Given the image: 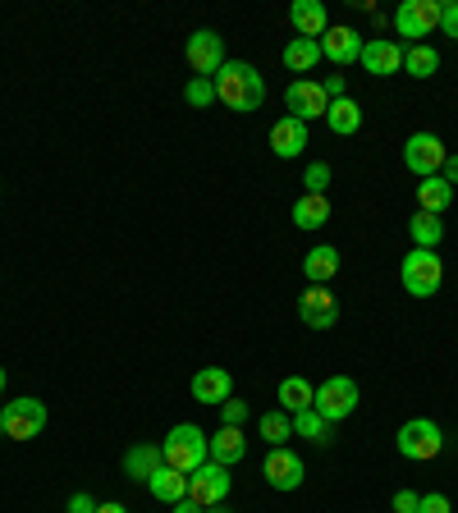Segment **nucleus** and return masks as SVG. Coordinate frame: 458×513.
Here are the masks:
<instances>
[{
  "mask_svg": "<svg viewBox=\"0 0 458 513\" xmlns=\"http://www.w3.org/2000/svg\"><path fill=\"white\" fill-rule=\"evenodd\" d=\"M303 184H307V193H321V197H326V188H330V165H326V161H312V165H307V179H303Z\"/></svg>",
  "mask_w": 458,
  "mask_h": 513,
  "instance_id": "33",
  "label": "nucleus"
},
{
  "mask_svg": "<svg viewBox=\"0 0 458 513\" xmlns=\"http://www.w3.org/2000/svg\"><path fill=\"white\" fill-rule=\"evenodd\" d=\"M262 440L266 445H289V436H294V422H289V413H284V408H271V413H262Z\"/></svg>",
  "mask_w": 458,
  "mask_h": 513,
  "instance_id": "31",
  "label": "nucleus"
},
{
  "mask_svg": "<svg viewBox=\"0 0 458 513\" xmlns=\"http://www.w3.org/2000/svg\"><path fill=\"white\" fill-rule=\"evenodd\" d=\"M326 106H330V97L321 92V83H312V78H294V83L284 88V110L303 124L326 120Z\"/></svg>",
  "mask_w": 458,
  "mask_h": 513,
  "instance_id": "11",
  "label": "nucleus"
},
{
  "mask_svg": "<svg viewBox=\"0 0 458 513\" xmlns=\"http://www.w3.org/2000/svg\"><path fill=\"white\" fill-rule=\"evenodd\" d=\"M147 491H152L156 500H165V504H179V500L188 495V477H184V472H175V468H165V463H161V468H156L152 477H147Z\"/></svg>",
  "mask_w": 458,
  "mask_h": 513,
  "instance_id": "24",
  "label": "nucleus"
},
{
  "mask_svg": "<svg viewBox=\"0 0 458 513\" xmlns=\"http://www.w3.org/2000/svg\"><path fill=\"white\" fill-rule=\"evenodd\" d=\"M394 449H399L408 463H431V459H440V449H445V431H440L431 417H413V422L399 426Z\"/></svg>",
  "mask_w": 458,
  "mask_h": 513,
  "instance_id": "3",
  "label": "nucleus"
},
{
  "mask_svg": "<svg viewBox=\"0 0 458 513\" xmlns=\"http://www.w3.org/2000/svg\"><path fill=\"white\" fill-rule=\"evenodd\" d=\"M161 463H165L161 445H152V440H147V445H133L129 454H124V477H129V481H142V486H147V477H152Z\"/></svg>",
  "mask_w": 458,
  "mask_h": 513,
  "instance_id": "20",
  "label": "nucleus"
},
{
  "mask_svg": "<svg viewBox=\"0 0 458 513\" xmlns=\"http://www.w3.org/2000/svg\"><path fill=\"white\" fill-rule=\"evenodd\" d=\"M207 454L220 468H234V463L248 454V440H243V426H220L216 436H207Z\"/></svg>",
  "mask_w": 458,
  "mask_h": 513,
  "instance_id": "19",
  "label": "nucleus"
},
{
  "mask_svg": "<svg viewBox=\"0 0 458 513\" xmlns=\"http://www.w3.org/2000/svg\"><path fill=\"white\" fill-rule=\"evenodd\" d=\"M362 42L367 37L358 33V28H349V23H330L326 33H321V60H330L335 69H344V65H353V60H362Z\"/></svg>",
  "mask_w": 458,
  "mask_h": 513,
  "instance_id": "13",
  "label": "nucleus"
},
{
  "mask_svg": "<svg viewBox=\"0 0 458 513\" xmlns=\"http://www.w3.org/2000/svg\"><path fill=\"white\" fill-rule=\"evenodd\" d=\"M184 60H188V69H193V78H216V69L225 65V42H220V33L197 28L184 46Z\"/></svg>",
  "mask_w": 458,
  "mask_h": 513,
  "instance_id": "10",
  "label": "nucleus"
},
{
  "mask_svg": "<svg viewBox=\"0 0 458 513\" xmlns=\"http://www.w3.org/2000/svg\"><path fill=\"white\" fill-rule=\"evenodd\" d=\"M248 422V404L243 399H225L220 404V426H243Z\"/></svg>",
  "mask_w": 458,
  "mask_h": 513,
  "instance_id": "34",
  "label": "nucleus"
},
{
  "mask_svg": "<svg viewBox=\"0 0 458 513\" xmlns=\"http://www.w3.org/2000/svg\"><path fill=\"white\" fill-rule=\"evenodd\" d=\"M303 275L307 284H326L339 275V248H330V243H321V248H312L303 257Z\"/></svg>",
  "mask_w": 458,
  "mask_h": 513,
  "instance_id": "23",
  "label": "nucleus"
},
{
  "mask_svg": "<svg viewBox=\"0 0 458 513\" xmlns=\"http://www.w3.org/2000/svg\"><path fill=\"white\" fill-rule=\"evenodd\" d=\"M307 147V124L294 120V115H284V120H275L271 129V152L280 156V161H294V156H303Z\"/></svg>",
  "mask_w": 458,
  "mask_h": 513,
  "instance_id": "18",
  "label": "nucleus"
},
{
  "mask_svg": "<svg viewBox=\"0 0 458 513\" xmlns=\"http://www.w3.org/2000/svg\"><path fill=\"white\" fill-rule=\"evenodd\" d=\"M417 500H422V495L417 491H394V513H417Z\"/></svg>",
  "mask_w": 458,
  "mask_h": 513,
  "instance_id": "38",
  "label": "nucleus"
},
{
  "mask_svg": "<svg viewBox=\"0 0 458 513\" xmlns=\"http://www.w3.org/2000/svg\"><path fill=\"white\" fill-rule=\"evenodd\" d=\"M161 454H165V468L184 472V477H193V472L211 459V454H207V436H202V426H193V422L170 426V436L161 440Z\"/></svg>",
  "mask_w": 458,
  "mask_h": 513,
  "instance_id": "2",
  "label": "nucleus"
},
{
  "mask_svg": "<svg viewBox=\"0 0 458 513\" xmlns=\"http://www.w3.org/2000/svg\"><path fill=\"white\" fill-rule=\"evenodd\" d=\"M275 399H280L284 413H303V408H312V399H317V385L303 381V376H284Z\"/></svg>",
  "mask_w": 458,
  "mask_h": 513,
  "instance_id": "25",
  "label": "nucleus"
},
{
  "mask_svg": "<svg viewBox=\"0 0 458 513\" xmlns=\"http://www.w3.org/2000/svg\"><path fill=\"white\" fill-rule=\"evenodd\" d=\"M326 124H330V133H335V138H349V133L362 129V106L353 97L330 101V106H326Z\"/></svg>",
  "mask_w": 458,
  "mask_h": 513,
  "instance_id": "22",
  "label": "nucleus"
},
{
  "mask_svg": "<svg viewBox=\"0 0 458 513\" xmlns=\"http://www.w3.org/2000/svg\"><path fill=\"white\" fill-rule=\"evenodd\" d=\"M404 69L413 78H431L440 69V51H436V46H426V42L404 46Z\"/></svg>",
  "mask_w": 458,
  "mask_h": 513,
  "instance_id": "30",
  "label": "nucleus"
},
{
  "mask_svg": "<svg viewBox=\"0 0 458 513\" xmlns=\"http://www.w3.org/2000/svg\"><path fill=\"white\" fill-rule=\"evenodd\" d=\"M417 513H454V509H449V495L431 491V495H422V500H417Z\"/></svg>",
  "mask_w": 458,
  "mask_h": 513,
  "instance_id": "36",
  "label": "nucleus"
},
{
  "mask_svg": "<svg viewBox=\"0 0 458 513\" xmlns=\"http://www.w3.org/2000/svg\"><path fill=\"white\" fill-rule=\"evenodd\" d=\"M97 513H129L124 504H97Z\"/></svg>",
  "mask_w": 458,
  "mask_h": 513,
  "instance_id": "42",
  "label": "nucleus"
},
{
  "mask_svg": "<svg viewBox=\"0 0 458 513\" xmlns=\"http://www.w3.org/2000/svg\"><path fill=\"white\" fill-rule=\"evenodd\" d=\"M0 436H5V426H0Z\"/></svg>",
  "mask_w": 458,
  "mask_h": 513,
  "instance_id": "44",
  "label": "nucleus"
},
{
  "mask_svg": "<svg viewBox=\"0 0 458 513\" xmlns=\"http://www.w3.org/2000/svg\"><path fill=\"white\" fill-rule=\"evenodd\" d=\"M440 14H445V0H404L390 23L399 37H408V46H417V37H431L440 28Z\"/></svg>",
  "mask_w": 458,
  "mask_h": 513,
  "instance_id": "7",
  "label": "nucleus"
},
{
  "mask_svg": "<svg viewBox=\"0 0 458 513\" xmlns=\"http://www.w3.org/2000/svg\"><path fill=\"white\" fill-rule=\"evenodd\" d=\"M262 477H266V486H271V491H298V486H303V477H307V468H303V459H298L289 445H275V449H266Z\"/></svg>",
  "mask_w": 458,
  "mask_h": 513,
  "instance_id": "9",
  "label": "nucleus"
},
{
  "mask_svg": "<svg viewBox=\"0 0 458 513\" xmlns=\"http://www.w3.org/2000/svg\"><path fill=\"white\" fill-rule=\"evenodd\" d=\"M445 184H458V156H445V170H440Z\"/></svg>",
  "mask_w": 458,
  "mask_h": 513,
  "instance_id": "40",
  "label": "nucleus"
},
{
  "mask_svg": "<svg viewBox=\"0 0 458 513\" xmlns=\"http://www.w3.org/2000/svg\"><path fill=\"white\" fill-rule=\"evenodd\" d=\"M289 23H294L298 37H312V42H321V33L330 28V14L321 0H294L289 5Z\"/></svg>",
  "mask_w": 458,
  "mask_h": 513,
  "instance_id": "17",
  "label": "nucleus"
},
{
  "mask_svg": "<svg viewBox=\"0 0 458 513\" xmlns=\"http://www.w3.org/2000/svg\"><path fill=\"white\" fill-rule=\"evenodd\" d=\"M298 317L312 330H330L339 321V294H330L326 284H307L298 294Z\"/></svg>",
  "mask_w": 458,
  "mask_h": 513,
  "instance_id": "12",
  "label": "nucleus"
},
{
  "mask_svg": "<svg viewBox=\"0 0 458 513\" xmlns=\"http://www.w3.org/2000/svg\"><path fill=\"white\" fill-rule=\"evenodd\" d=\"M216 101L229 110H239V115H252L266 101V78L248 60H225L216 69Z\"/></svg>",
  "mask_w": 458,
  "mask_h": 513,
  "instance_id": "1",
  "label": "nucleus"
},
{
  "mask_svg": "<svg viewBox=\"0 0 458 513\" xmlns=\"http://www.w3.org/2000/svg\"><path fill=\"white\" fill-rule=\"evenodd\" d=\"M188 500H197L202 509H211V504H225L229 500V468H220V463H202V468L188 477Z\"/></svg>",
  "mask_w": 458,
  "mask_h": 513,
  "instance_id": "14",
  "label": "nucleus"
},
{
  "mask_svg": "<svg viewBox=\"0 0 458 513\" xmlns=\"http://www.w3.org/2000/svg\"><path fill=\"white\" fill-rule=\"evenodd\" d=\"M440 280H445V262L431 248H413L404 257V266H399V284L413 298H431L440 289Z\"/></svg>",
  "mask_w": 458,
  "mask_h": 513,
  "instance_id": "4",
  "label": "nucleus"
},
{
  "mask_svg": "<svg viewBox=\"0 0 458 513\" xmlns=\"http://www.w3.org/2000/svg\"><path fill=\"white\" fill-rule=\"evenodd\" d=\"M358 65L367 69V74H376V78H390V74L404 69V46L390 42V37H367V42H362Z\"/></svg>",
  "mask_w": 458,
  "mask_h": 513,
  "instance_id": "15",
  "label": "nucleus"
},
{
  "mask_svg": "<svg viewBox=\"0 0 458 513\" xmlns=\"http://www.w3.org/2000/svg\"><path fill=\"white\" fill-rule=\"evenodd\" d=\"M330 220V197H321V193H303L294 202V225L298 230H321Z\"/></svg>",
  "mask_w": 458,
  "mask_h": 513,
  "instance_id": "26",
  "label": "nucleus"
},
{
  "mask_svg": "<svg viewBox=\"0 0 458 513\" xmlns=\"http://www.w3.org/2000/svg\"><path fill=\"white\" fill-rule=\"evenodd\" d=\"M0 426H5L10 440H37L46 431V404L33 399V394L10 399V404H0Z\"/></svg>",
  "mask_w": 458,
  "mask_h": 513,
  "instance_id": "5",
  "label": "nucleus"
},
{
  "mask_svg": "<svg viewBox=\"0 0 458 513\" xmlns=\"http://www.w3.org/2000/svg\"><path fill=\"white\" fill-rule=\"evenodd\" d=\"M170 509H175V513H207V509H202V504H197V500H188V495H184V500H179V504H170Z\"/></svg>",
  "mask_w": 458,
  "mask_h": 513,
  "instance_id": "41",
  "label": "nucleus"
},
{
  "mask_svg": "<svg viewBox=\"0 0 458 513\" xmlns=\"http://www.w3.org/2000/svg\"><path fill=\"white\" fill-rule=\"evenodd\" d=\"M408 234H413V248H440V239H445V220L431 216V211H417L413 220H408Z\"/></svg>",
  "mask_w": 458,
  "mask_h": 513,
  "instance_id": "28",
  "label": "nucleus"
},
{
  "mask_svg": "<svg viewBox=\"0 0 458 513\" xmlns=\"http://www.w3.org/2000/svg\"><path fill=\"white\" fill-rule=\"evenodd\" d=\"M193 399L220 408L225 399H234V376H229L225 367H202V372H193Z\"/></svg>",
  "mask_w": 458,
  "mask_h": 513,
  "instance_id": "16",
  "label": "nucleus"
},
{
  "mask_svg": "<svg viewBox=\"0 0 458 513\" xmlns=\"http://www.w3.org/2000/svg\"><path fill=\"white\" fill-rule=\"evenodd\" d=\"M445 156H449V147L436 138V133H413V138L404 142V165L417 179L440 175V170H445Z\"/></svg>",
  "mask_w": 458,
  "mask_h": 513,
  "instance_id": "8",
  "label": "nucleus"
},
{
  "mask_svg": "<svg viewBox=\"0 0 458 513\" xmlns=\"http://www.w3.org/2000/svg\"><path fill=\"white\" fill-rule=\"evenodd\" d=\"M298 440H312V445H330V422L317 413V408H303V413H289Z\"/></svg>",
  "mask_w": 458,
  "mask_h": 513,
  "instance_id": "29",
  "label": "nucleus"
},
{
  "mask_svg": "<svg viewBox=\"0 0 458 513\" xmlns=\"http://www.w3.org/2000/svg\"><path fill=\"white\" fill-rule=\"evenodd\" d=\"M312 408H317V413L326 417L330 426H335V422H349V417L358 413V381H353V376H330V381H321Z\"/></svg>",
  "mask_w": 458,
  "mask_h": 513,
  "instance_id": "6",
  "label": "nucleus"
},
{
  "mask_svg": "<svg viewBox=\"0 0 458 513\" xmlns=\"http://www.w3.org/2000/svg\"><path fill=\"white\" fill-rule=\"evenodd\" d=\"M449 207H454V184H445L440 175H431V179H422V184H417V211L445 216Z\"/></svg>",
  "mask_w": 458,
  "mask_h": 513,
  "instance_id": "21",
  "label": "nucleus"
},
{
  "mask_svg": "<svg viewBox=\"0 0 458 513\" xmlns=\"http://www.w3.org/2000/svg\"><path fill=\"white\" fill-rule=\"evenodd\" d=\"M0 394H5V367H0Z\"/></svg>",
  "mask_w": 458,
  "mask_h": 513,
  "instance_id": "43",
  "label": "nucleus"
},
{
  "mask_svg": "<svg viewBox=\"0 0 458 513\" xmlns=\"http://www.w3.org/2000/svg\"><path fill=\"white\" fill-rule=\"evenodd\" d=\"M69 513H97V500L88 491H74L69 495Z\"/></svg>",
  "mask_w": 458,
  "mask_h": 513,
  "instance_id": "39",
  "label": "nucleus"
},
{
  "mask_svg": "<svg viewBox=\"0 0 458 513\" xmlns=\"http://www.w3.org/2000/svg\"><path fill=\"white\" fill-rule=\"evenodd\" d=\"M321 92H326V97H330V101H339V97H349V78H344V74H330V78H326V83H321Z\"/></svg>",
  "mask_w": 458,
  "mask_h": 513,
  "instance_id": "37",
  "label": "nucleus"
},
{
  "mask_svg": "<svg viewBox=\"0 0 458 513\" xmlns=\"http://www.w3.org/2000/svg\"><path fill=\"white\" fill-rule=\"evenodd\" d=\"M317 60H321V42H312V37H294V42L284 46V69L289 74H312Z\"/></svg>",
  "mask_w": 458,
  "mask_h": 513,
  "instance_id": "27",
  "label": "nucleus"
},
{
  "mask_svg": "<svg viewBox=\"0 0 458 513\" xmlns=\"http://www.w3.org/2000/svg\"><path fill=\"white\" fill-rule=\"evenodd\" d=\"M440 33L449 42H458V0H445V14H440Z\"/></svg>",
  "mask_w": 458,
  "mask_h": 513,
  "instance_id": "35",
  "label": "nucleus"
},
{
  "mask_svg": "<svg viewBox=\"0 0 458 513\" xmlns=\"http://www.w3.org/2000/svg\"><path fill=\"white\" fill-rule=\"evenodd\" d=\"M184 101H188V106H197V110L216 106V78H188V83H184Z\"/></svg>",
  "mask_w": 458,
  "mask_h": 513,
  "instance_id": "32",
  "label": "nucleus"
}]
</instances>
